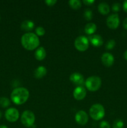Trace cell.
Masks as SVG:
<instances>
[{
  "mask_svg": "<svg viewBox=\"0 0 127 128\" xmlns=\"http://www.w3.org/2000/svg\"><path fill=\"white\" fill-rule=\"evenodd\" d=\"M21 41L24 48L29 51H32L37 48L40 44L39 37L32 32H27L22 35Z\"/></svg>",
  "mask_w": 127,
  "mask_h": 128,
  "instance_id": "6da1fadb",
  "label": "cell"
},
{
  "mask_svg": "<svg viewBox=\"0 0 127 128\" xmlns=\"http://www.w3.org/2000/svg\"><path fill=\"white\" fill-rule=\"evenodd\" d=\"M29 97V92L23 87L17 88L12 91L11 99L12 102L17 105H21L25 103Z\"/></svg>",
  "mask_w": 127,
  "mask_h": 128,
  "instance_id": "7a4b0ae2",
  "label": "cell"
},
{
  "mask_svg": "<svg viewBox=\"0 0 127 128\" xmlns=\"http://www.w3.org/2000/svg\"><path fill=\"white\" fill-rule=\"evenodd\" d=\"M105 108L100 104H95L92 105L89 111V114L93 120L98 121L105 116Z\"/></svg>",
  "mask_w": 127,
  "mask_h": 128,
  "instance_id": "3957f363",
  "label": "cell"
},
{
  "mask_svg": "<svg viewBox=\"0 0 127 128\" xmlns=\"http://www.w3.org/2000/svg\"><path fill=\"white\" fill-rule=\"evenodd\" d=\"M85 84L90 91H97L102 85V80L98 76H90L86 80Z\"/></svg>",
  "mask_w": 127,
  "mask_h": 128,
  "instance_id": "277c9868",
  "label": "cell"
},
{
  "mask_svg": "<svg viewBox=\"0 0 127 128\" xmlns=\"http://www.w3.org/2000/svg\"><path fill=\"white\" fill-rule=\"evenodd\" d=\"M21 122L26 127H31L35 122V115L29 110H26L22 112L21 118Z\"/></svg>",
  "mask_w": 127,
  "mask_h": 128,
  "instance_id": "5b68a950",
  "label": "cell"
},
{
  "mask_svg": "<svg viewBox=\"0 0 127 128\" xmlns=\"http://www.w3.org/2000/svg\"><path fill=\"white\" fill-rule=\"evenodd\" d=\"M75 48L78 51L83 52L87 50L89 46V41L88 38L84 36H80L75 39L74 42Z\"/></svg>",
  "mask_w": 127,
  "mask_h": 128,
  "instance_id": "8992f818",
  "label": "cell"
},
{
  "mask_svg": "<svg viewBox=\"0 0 127 128\" xmlns=\"http://www.w3.org/2000/svg\"><path fill=\"white\" fill-rule=\"evenodd\" d=\"M19 112L18 110L14 108L7 109L5 112V118L9 122H16L19 119Z\"/></svg>",
  "mask_w": 127,
  "mask_h": 128,
  "instance_id": "52a82bcc",
  "label": "cell"
},
{
  "mask_svg": "<svg viewBox=\"0 0 127 128\" xmlns=\"http://www.w3.org/2000/svg\"><path fill=\"white\" fill-rule=\"evenodd\" d=\"M120 18L117 14H111L107 18V25L109 28L115 30L119 26Z\"/></svg>",
  "mask_w": 127,
  "mask_h": 128,
  "instance_id": "ba28073f",
  "label": "cell"
},
{
  "mask_svg": "<svg viewBox=\"0 0 127 128\" xmlns=\"http://www.w3.org/2000/svg\"><path fill=\"white\" fill-rule=\"evenodd\" d=\"M75 120L78 124L83 126L86 124L88 122V116L85 111L80 110L76 113L75 116Z\"/></svg>",
  "mask_w": 127,
  "mask_h": 128,
  "instance_id": "9c48e42d",
  "label": "cell"
},
{
  "mask_svg": "<svg viewBox=\"0 0 127 128\" xmlns=\"http://www.w3.org/2000/svg\"><path fill=\"white\" fill-rule=\"evenodd\" d=\"M70 80L72 83L77 86H82L85 82L84 77L79 72L72 73L70 76Z\"/></svg>",
  "mask_w": 127,
  "mask_h": 128,
  "instance_id": "30bf717a",
  "label": "cell"
},
{
  "mask_svg": "<svg viewBox=\"0 0 127 128\" xmlns=\"http://www.w3.org/2000/svg\"><path fill=\"white\" fill-rule=\"evenodd\" d=\"M87 94L86 90L83 86H77L73 92V96L76 100L81 101L85 98Z\"/></svg>",
  "mask_w": 127,
  "mask_h": 128,
  "instance_id": "8fae6325",
  "label": "cell"
},
{
  "mask_svg": "<svg viewBox=\"0 0 127 128\" xmlns=\"http://www.w3.org/2000/svg\"><path fill=\"white\" fill-rule=\"evenodd\" d=\"M102 62L103 64L106 67H110L114 63L115 59L113 55L110 52H105L102 54Z\"/></svg>",
  "mask_w": 127,
  "mask_h": 128,
  "instance_id": "7c38bea8",
  "label": "cell"
},
{
  "mask_svg": "<svg viewBox=\"0 0 127 128\" xmlns=\"http://www.w3.org/2000/svg\"><path fill=\"white\" fill-rule=\"evenodd\" d=\"M88 41L95 47H100L103 43V40L102 36L98 34L91 35L88 38Z\"/></svg>",
  "mask_w": 127,
  "mask_h": 128,
  "instance_id": "4fadbf2b",
  "label": "cell"
},
{
  "mask_svg": "<svg viewBox=\"0 0 127 128\" xmlns=\"http://www.w3.org/2000/svg\"><path fill=\"white\" fill-rule=\"evenodd\" d=\"M34 28V22L31 20H25L21 23V30L24 31H32Z\"/></svg>",
  "mask_w": 127,
  "mask_h": 128,
  "instance_id": "5bb4252c",
  "label": "cell"
},
{
  "mask_svg": "<svg viewBox=\"0 0 127 128\" xmlns=\"http://www.w3.org/2000/svg\"><path fill=\"white\" fill-rule=\"evenodd\" d=\"M35 58L38 61H42L46 56V51L44 48L39 47L36 50L34 54Z\"/></svg>",
  "mask_w": 127,
  "mask_h": 128,
  "instance_id": "9a60e30c",
  "label": "cell"
},
{
  "mask_svg": "<svg viewBox=\"0 0 127 128\" xmlns=\"http://www.w3.org/2000/svg\"><path fill=\"white\" fill-rule=\"evenodd\" d=\"M46 74H47V69L42 66L37 67L34 71V76L37 79L42 78L46 76Z\"/></svg>",
  "mask_w": 127,
  "mask_h": 128,
  "instance_id": "2e32d148",
  "label": "cell"
},
{
  "mask_svg": "<svg viewBox=\"0 0 127 128\" xmlns=\"http://www.w3.org/2000/svg\"><path fill=\"white\" fill-rule=\"evenodd\" d=\"M98 10L102 14L107 15L110 12V7L105 2H102L98 4Z\"/></svg>",
  "mask_w": 127,
  "mask_h": 128,
  "instance_id": "e0dca14e",
  "label": "cell"
},
{
  "mask_svg": "<svg viewBox=\"0 0 127 128\" xmlns=\"http://www.w3.org/2000/svg\"><path fill=\"white\" fill-rule=\"evenodd\" d=\"M85 32L87 34L91 35L93 34L97 30V26L95 23L93 22H89V23L87 24L85 26Z\"/></svg>",
  "mask_w": 127,
  "mask_h": 128,
  "instance_id": "ac0fdd59",
  "label": "cell"
},
{
  "mask_svg": "<svg viewBox=\"0 0 127 128\" xmlns=\"http://www.w3.org/2000/svg\"><path fill=\"white\" fill-rule=\"evenodd\" d=\"M68 4L73 10H77L82 6V2L79 0H70L68 1Z\"/></svg>",
  "mask_w": 127,
  "mask_h": 128,
  "instance_id": "d6986e66",
  "label": "cell"
},
{
  "mask_svg": "<svg viewBox=\"0 0 127 128\" xmlns=\"http://www.w3.org/2000/svg\"><path fill=\"white\" fill-rule=\"evenodd\" d=\"M10 101L8 98L2 97L0 98V106L2 108H7L10 105Z\"/></svg>",
  "mask_w": 127,
  "mask_h": 128,
  "instance_id": "ffe728a7",
  "label": "cell"
},
{
  "mask_svg": "<svg viewBox=\"0 0 127 128\" xmlns=\"http://www.w3.org/2000/svg\"><path fill=\"white\" fill-rule=\"evenodd\" d=\"M83 16H84V18L87 21H90L92 19V18H93V12H92V11L90 10L87 9V10H86L84 11Z\"/></svg>",
  "mask_w": 127,
  "mask_h": 128,
  "instance_id": "44dd1931",
  "label": "cell"
},
{
  "mask_svg": "<svg viewBox=\"0 0 127 128\" xmlns=\"http://www.w3.org/2000/svg\"><path fill=\"white\" fill-rule=\"evenodd\" d=\"M124 122L122 120H116L113 123V128H123Z\"/></svg>",
  "mask_w": 127,
  "mask_h": 128,
  "instance_id": "7402d4cb",
  "label": "cell"
},
{
  "mask_svg": "<svg viewBox=\"0 0 127 128\" xmlns=\"http://www.w3.org/2000/svg\"><path fill=\"white\" fill-rule=\"evenodd\" d=\"M116 45V42L114 40H110L107 42L105 45V48L107 50H110L114 48V47Z\"/></svg>",
  "mask_w": 127,
  "mask_h": 128,
  "instance_id": "603a6c76",
  "label": "cell"
},
{
  "mask_svg": "<svg viewBox=\"0 0 127 128\" xmlns=\"http://www.w3.org/2000/svg\"><path fill=\"white\" fill-rule=\"evenodd\" d=\"M45 30L44 28L39 26L36 29V34L37 36H42L45 34Z\"/></svg>",
  "mask_w": 127,
  "mask_h": 128,
  "instance_id": "cb8c5ba5",
  "label": "cell"
},
{
  "mask_svg": "<svg viewBox=\"0 0 127 128\" xmlns=\"http://www.w3.org/2000/svg\"><path fill=\"white\" fill-rule=\"evenodd\" d=\"M121 8V4L119 2H115L113 4L112 6V11H114V12H118V11L120 10Z\"/></svg>",
  "mask_w": 127,
  "mask_h": 128,
  "instance_id": "d4e9b609",
  "label": "cell"
},
{
  "mask_svg": "<svg viewBox=\"0 0 127 128\" xmlns=\"http://www.w3.org/2000/svg\"><path fill=\"white\" fill-rule=\"evenodd\" d=\"M100 128H110V125L107 121H102L100 124Z\"/></svg>",
  "mask_w": 127,
  "mask_h": 128,
  "instance_id": "484cf974",
  "label": "cell"
},
{
  "mask_svg": "<svg viewBox=\"0 0 127 128\" xmlns=\"http://www.w3.org/2000/svg\"><path fill=\"white\" fill-rule=\"evenodd\" d=\"M46 4L49 6H53L57 2V1L56 0H46L45 1Z\"/></svg>",
  "mask_w": 127,
  "mask_h": 128,
  "instance_id": "4316f807",
  "label": "cell"
},
{
  "mask_svg": "<svg viewBox=\"0 0 127 128\" xmlns=\"http://www.w3.org/2000/svg\"><path fill=\"white\" fill-rule=\"evenodd\" d=\"M83 2L87 6H90L92 4L94 3L95 1L94 0H83Z\"/></svg>",
  "mask_w": 127,
  "mask_h": 128,
  "instance_id": "83f0119b",
  "label": "cell"
},
{
  "mask_svg": "<svg viewBox=\"0 0 127 128\" xmlns=\"http://www.w3.org/2000/svg\"><path fill=\"white\" fill-rule=\"evenodd\" d=\"M123 10H124V11H125L126 12H127V0H126V1H125L124 2H123Z\"/></svg>",
  "mask_w": 127,
  "mask_h": 128,
  "instance_id": "f1b7e54d",
  "label": "cell"
},
{
  "mask_svg": "<svg viewBox=\"0 0 127 128\" xmlns=\"http://www.w3.org/2000/svg\"><path fill=\"white\" fill-rule=\"evenodd\" d=\"M123 26L124 27L125 29L127 30V18L126 19H125V20L123 21Z\"/></svg>",
  "mask_w": 127,
  "mask_h": 128,
  "instance_id": "f546056e",
  "label": "cell"
},
{
  "mask_svg": "<svg viewBox=\"0 0 127 128\" xmlns=\"http://www.w3.org/2000/svg\"><path fill=\"white\" fill-rule=\"evenodd\" d=\"M123 56H124V58L127 61V50H126L125 52H124V54H123Z\"/></svg>",
  "mask_w": 127,
  "mask_h": 128,
  "instance_id": "4dcf8cb0",
  "label": "cell"
},
{
  "mask_svg": "<svg viewBox=\"0 0 127 128\" xmlns=\"http://www.w3.org/2000/svg\"><path fill=\"white\" fill-rule=\"evenodd\" d=\"M0 128H7L6 126H5V125H1V126H0Z\"/></svg>",
  "mask_w": 127,
  "mask_h": 128,
  "instance_id": "1f68e13d",
  "label": "cell"
},
{
  "mask_svg": "<svg viewBox=\"0 0 127 128\" xmlns=\"http://www.w3.org/2000/svg\"><path fill=\"white\" fill-rule=\"evenodd\" d=\"M1 117H2V112H1V111H0V119H1Z\"/></svg>",
  "mask_w": 127,
  "mask_h": 128,
  "instance_id": "d6a6232c",
  "label": "cell"
}]
</instances>
